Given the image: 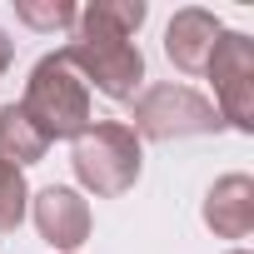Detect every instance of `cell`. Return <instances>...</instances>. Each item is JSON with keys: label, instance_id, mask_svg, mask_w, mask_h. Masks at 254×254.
Masks as SVG:
<instances>
[{"label": "cell", "instance_id": "6da1fadb", "mask_svg": "<svg viewBox=\"0 0 254 254\" xmlns=\"http://www.w3.org/2000/svg\"><path fill=\"white\" fill-rule=\"evenodd\" d=\"M145 15H150L145 0H90L75 15V40L65 45V60L105 100H135L145 80V55L130 40L145 25Z\"/></svg>", "mask_w": 254, "mask_h": 254}, {"label": "cell", "instance_id": "7a4b0ae2", "mask_svg": "<svg viewBox=\"0 0 254 254\" xmlns=\"http://www.w3.org/2000/svg\"><path fill=\"white\" fill-rule=\"evenodd\" d=\"M25 120L55 145V140H75L90 130V85L75 75V65L65 60V50H50L35 60L30 80H25V100H20Z\"/></svg>", "mask_w": 254, "mask_h": 254}, {"label": "cell", "instance_id": "3957f363", "mask_svg": "<svg viewBox=\"0 0 254 254\" xmlns=\"http://www.w3.org/2000/svg\"><path fill=\"white\" fill-rule=\"evenodd\" d=\"M70 165H75V180L100 194V199H120L125 190H135L140 180V140L125 120H90V130L75 135V150H70Z\"/></svg>", "mask_w": 254, "mask_h": 254}, {"label": "cell", "instance_id": "277c9868", "mask_svg": "<svg viewBox=\"0 0 254 254\" xmlns=\"http://www.w3.org/2000/svg\"><path fill=\"white\" fill-rule=\"evenodd\" d=\"M219 110L190 90V85H150L135 100V140H185V135H214L219 130Z\"/></svg>", "mask_w": 254, "mask_h": 254}, {"label": "cell", "instance_id": "5b68a950", "mask_svg": "<svg viewBox=\"0 0 254 254\" xmlns=\"http://www.w3.org/2000/svg\"><path fill=\"white\" fill-rule=\"evenodd\" d=\"M204 75L214 80V110L234 130H254V40L244 30H224L214 40V55L204 65Z\"/></svg>", "mask_w": 254, "mask_h": 254}, {"label": "cell", "instance_id": "8992f818", "mask_svg": "<svg viewBox=\"0 0 254 254\" xmlns=\"http://www.w3.org/2000/svg\"><path fill=\"white\" fill-rule=\"evenodd\" d=\"M30 214H35L40 239H50L60 254H75V249L90 239V204H85L80 190H70V185H45V190L30 199Z\"/></svg>", "mask_w": 254, "mask_h": 254}, {"label": "cell", "instance_id": "52a82bcc", "mask_svg": "<svg viewBox=\"0 0 254 254\" xmlns=\"http://www.w3.org/2000/svg\"><path fill=\"white\" fill-rule=\"evenodd\" d=\"M219 35H224L219 15H209V10H199V5H185V10H175L170 25H165V55L175 60V70L199 75V70L209 65Z\"/></svg>", "mask_w": 254, "mask_h": 254}, {"label": "cell", "instance_id": "ba28073f", "mask_svg": "<svg viewBox=\"0 0 254 254\" xmlns=\"http://www.w3.org/2000/svg\"><path fill=\"white\" fill-rule=\"evenodd\" d=\"M204 224L214 239H249L254 234V180L249 175H224L204 194Z\"/></svg>", "mask_w": 254, "mask_h": 254}, {"label": "cell", "instance_id": "9c48e42d", "mask_svg": "<svg viewBox=\"0 0 254 254\" xmlns=\"http://www.w3.org/2000/svg\"><path fill=\"white\" fill-rule=\"evenodd\" d=\"M45 150H50V140L25 120V110L20 105H0V165L25 170V165L45 160Z\"/></svg>", "mask_w": 254, "mask_h": 254}, {"label": "cell", "instance_id": "30bf717a", "mask_svg": "<svg viewBox=\"0 0 254 254\" xmlns=\"http://www.w3.org/2000/svg\"><path fill=\"white\" fill-rule=\"evenodd\" d=\"M25 209H30V190H25V175H20V170H5V165H0V234L20 229Z\"/></svg>", "mask_w": 254, "mask_h": 254}, {"label": "cell", "instance_id": "8fae6325", "mask_svg": "<svg viewBox=\"0 0 254 254\" xmlns=\"http://www.w3.org/2000/svg\"><path fill=\"white\" fill-rule=\"evenodd\" d=\"M15 15L30 25V30H65V25H75V5L70 0H50V5H35V0H20L15 5Z\"/></svg>", "mask_w": 254, "mask_h": 254}, {"label": "cell", "instance_id": "7c38bea8", "mask_svg": "<svg viewBox=\"0 0 254 254\" xmlns=\"http://www.w3.org/2000/svg\"><path fill=\"white\" fill-rule=\"evenodd\" d=\"M10 55H15V50H10V35L0 30V75H5V65H10Z\"/></svg>", "mask_w": 254, "mask_h": 254}, {"label": "cell", "instance_id": "4fadbf2b", "mask_svg": "<svg viewBox=\"0 0 254 254\" xmlns=\"http://www.w3.org/2000/svg\"><path fill=\"white\" fill-rule=\"evenodd\" d=\"M229 254H249V249H229Z\"/></svg>", "mask_w": 254, "mask_h": 254}]
</instances>
